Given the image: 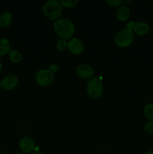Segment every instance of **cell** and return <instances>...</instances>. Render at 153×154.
Returning a JSON list of instances; mask_svg holds the SVG:
<instances>
[{"label":"cell","mask_w":153,"mask_h":154,"mask_svg":"<svg viewBox=\"0 0 153 154\" xmlns=\"http://www.w3.org/2000/svg\"><path fill=\"white\" fill-rule=\"evenodd\" d=\"M76 73L82 79L90 80L94 77V70L90 65L82 63L76 68Z\"/></svg>","instance_id":"52a82bcc"},{"label":"cell","mask_w":153,"mask_h":154,"mask_svg":"<svg viewBox=\"0 0 153 154\" xmlns=\"http://www.w3.org/2000/svg\"><path fill=\"white\" fill-rule=\"evenodd\" d=\"M62 7L70 8H74L79 3L78 0H61L60 1Z\"/></svg>","instance_id":"2e32d148"},{"label":"cell","mask_w":153,"mask_h":154,"mask_svg":"<svg viewBox=\"0 0 153 154\" xmlns=\"http://www.w3.org/2000/svg\"><path fill=\"white\" fill-rule=\"evenodd\" d=\"M134 33L129 27L126 26L120 29L115 36V43L118 47L125 48L133 44Z\"/></svg>","instance_id":"3957f363"},{"label":"cell","mask_w":153,"mask_h":154,"mask_svg":"<svg viewBox=\"0 0 153 154\" xmlns=\"http://www.w3.org/2000/svg\"><path fill=\"white\" fill-rule=\"evenodd\" d=\"M143 112L148 121H153V103L147 104L144 108Z\"/></svg>","instance_id":"9a60e30c"},{"label":"cell","mask_w":153,"mask_h":154,"mask_svg":"<svg viewBox=\"0 0 153 154\" xmlns=\"http://www.w3.org/2000/svg\"><path fill=\"white\" fill-rule=\"evenodd\" d=\"M85 49L82 42L76 38H72L68 42V50L74 55H80Z\"/></svg>","instance_id":"ba28073f"},{"label":"cell","mask_w":153,"mask_h":154,"mask_svg":"<svg viewBox=\"0 0 153 154\" xmlns=\"http://www.w3.org/2000/svg\"><path fill=\"white\" fill-rule=\"evenodd\" d=\"M10 49V42L5 38H0V56H4L9 53Z\"/></svg>","instance_id":"4fadbf2b"},{"label":"cell","mask_w":153,"mask_h":154,"mask_svg":"<svg viewBox=\"0 0 153 154\" xmlns=\"http://www.w3.org/2000/svg\"><path fill=\"white\" fill-rule=\"evenodd\" d=\"M144 130L148 135H153V121H148L144 126Z\"/></svg>","instance_id":"ac0fdd59"},{"label":"cell","mask_w":153,"mask_h":154,"mask_svg":"<svg viewBox=\"0 0 153 154\" xmlns=\"http://www.w3.org/2000/svg\"><path fill=\"white\" fill-rule=\"evenodd\" d=\"M32 154H46V153H44V152H41V151H36V152H34V153H32Z\"/></svg>","instance_id":"ffe728a7"},{"label":"cell","mask_w":153,"mask_h":154,"mask_svg":"<svg viewBox=\"0 0 153 154\" xmlns=\"http://www.w3.org/2000/svg\"><path fill=\"white\" fill-rule=\"evenodd\" d=\"M14 154H25V153H16Z\"/></svg>","instance_id":"cb8c5ba5"},{"label":"cell","mask_w":153,"mask_h":154,"mask_svg":"<svg viewBox=\"0 0 153 154\" xmlns=\"http://www.w3.org/2000/svg\"><path fill=\"white\" fill-rule=\"evenodd\" d=\"M18 78L14 74H9L2 80V88L5 90H12L17 86Z\"/></svg>","instance_id":"30bf717a"},{"label":"cell","mask_w":153,"mask_h":154,"mask_svg":"<svg viewBox=\"0 0 153 154\" xmlns=\"http://www.w3.org/2000/svg\"><path fill=\"white\" fill-rule=\"evenodd\" d=\"M130 9L125 5H121L118 7L116 12V16L117 19L119 21H122V22L127 21L130 17Z\"/></svg>","instance_id":"8fae6325"},{"label":"cell","mask_w":153,"mask_h":154,"mask_svg":"<svg viewBox=\"0 0 153 154\" xmlns=\"http://www.w3.org/2000/svg\"><path fill=\"white\" fill-rule=\"evenodd\" d=\"M68 41L64 40V39H61L60 38L59 40H58L56 43V48L58 51H66L68 50Z\"/></svg>","instance_id":"e0dca14e"},{"label":"cell","mask_w":153,"mask_h":154,"mask_svg":"<svg viewBox=\"0 0 153 154\" xmlns=\"http://www.w3.org/2000/svg\"><path fill=\"white\" fill-rule=\"evenodd\" d=\"M2 87V81L0 80V89H1Z\"/></svg>","instance_id":"603a6c76"},{"label":"cell","mask_w":153,"mask_h":154,"mask_svg":"<svg viewBox=\"0 0 153 154\" xmlns=\"http://www.w3.org/2000/svg\"><path fill=\"white\" fill-rule=\"evenodd\" d=\"M53 29L60 38L69 41L73 38L76 29L71 20L67 18H59L54 22Z\"/></svg>","instance_id":"6da1fadb"},{"label":"cell","mask_w":153,"mask_h":154,"mask_svg":"<svg viewBox=\"0 0 153 154\" xmlns=\"http://www.w3.org/2000/svg\"><path fill=\"white\" fill-rule=\"evenodd\" d=\"M9 57L12 63H19L22 60V53L18 51H12L10 52Z\"/></svg>","instance_id":"5bb4252c"},{"label":"cell","mask_w":153,"mask_h":154,"mask_svg":"<svg viewBox=\"0 0 153 154\" xmlns=\"http://www.w3.org/2000/svg\"><path fill=\"white\" fill-rule=\"evenodd\" d=\"M142 154H153L152 150H149V151H147L146 153H143Z\"/></svg>","instance_id":"44dd1931"},{"label":"cell","mask_w":153,"mask_h":154,"mask_svg":"<svg viewBox=\"0 0 153 154\" xmlns=\"http://www.w3.org/2000/svg\"><path fill=\"white\" fill-rule=\"evenodd\" d=\"M86 92L92 99H98L101 97L104 92V85L100 78L93 77L88 80L86 84Z\"/></svg>","instance_id":"277c9868"},{"label":"cell","mask_w":153,"mask_h":154,"mask_svg":"<svg viewBox=\"0 0 153 154\" xmlns=\"http://www.w3.org/2000/svg\"><path fill=\"white\" fill-rule=\"evenodd\" d=\"M13 20V15L10 12L5 11L0 15V26L2 28L10 26Z\"/></svg>","instance_id":"7c38bea8"},{"label":"cell","mask_w":153,"mask_h":154,"mask_svg":"<svg viewBox=\"0 0 153 154\" xmlns=\"http://www.w3.org/2000/svg\"><path fill=\"white\" fill-rule=\"evenodd\" d=\"M54 72L50 69H43L38 71L34 79L38 85L40 87H48L54 81Z\"/></svg>","instance_id":"5b68a950"},{"label":"cell","mask_w":153,"mask_h":154,"mask_svg":"<svg viewBox=\"0 0 153 154\" xmlns=\"http://www.w3.org/2000/svg\"><path fill=\"white\" fill-rule=\"evenodd\" d=\"M2 69V62L0 61V71Z\"/></svg>","instance_id":"7402d4cb"},{"label":"cell","mask_w":153,"mask_h":154,"mask_svg":"<svg viewBox=\"0 0 153 154\" xmlns=\"http://www.w3.org/2000/svg\"><path fill=\"white\" fill-rule=\"evenodd\" d=\"M126 26L131 29L134 33H136L138 35H144L148 34L150 30L148 24L143 21H137V22L130 21L126 25Z\"/></svg>","instance_id":"8992f818"},{"label":"cell","mask_w":153,"mask_h":154,"mask_svg":"<svg viewBox=\"0 0 153 154\" xmlns=\"http://www.w3.org/2000/svg\"><path fill=\"white\" fill-rule=\"evenodd\" d=\"M19 147L23 153H30L35 148V143L30 137H22L19 141Z\"/></svg>","instance_id":"9c48e42d"},{"label":"cell","mask_w":153,"mask_h":154,"mask_svg":"<svg viewBox=\"0 0 153 154\" xmlns=\"http://www.w3.org/2000/svg\"><path fill=\"white\" fill-rule=\"evenodd\" d=\"M106 3L111 7H118V6H121V5L123 3V1L122 0H108V1H106Z\"/></svg>","instance_id":"d6986e66"},{"label":"cell","mask_w":153,"mask_h":154,"mask_svg":"<svg viewBox=\"0 0 153 154\" xmlns=\"http://www.w3.org/2000/svg\"><path fill=\"white\" fill-rule=\"evenodd\" d=\"M62 10V5L58 0H49L43 6L44 14L50 20L56 21L59 19Z\"/></svg>","instance_id":"7a4b0ae2"}]
</instances>
